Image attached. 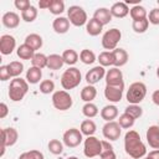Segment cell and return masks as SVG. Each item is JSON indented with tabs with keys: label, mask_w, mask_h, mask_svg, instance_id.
I'll use <instances>...</instances> for the list:
<instances>
[{
	"label": "cell",
	"mask_w": 159,
	"mask_h": 159,
	"mask_svg": "<svg viewBox=\"0 0 159 159\" xmlns=\"http://www.w3.org/2000/svg\"><path fill=\"white\" fill-rule=\"evenodd\" d=\"M144 159H150V158H148V157H147V158H144Z\"/></svg>",
	"instance_id": "6f0895ef"
},
{
	"label": "cell",
	"mask_w": 159,
	"mask_h": 159,
	"mask_svg": "<svg viewBox=\"0 0 159 159\" xmlns=\"http://www.w3.org/2000/svg\"><path fill=\"white\" fill-rule=\"evenodd\" d=\"M31 63L34 67H37V68H45L47 67V56L41 53V52H36L31 60Z\"/></svg>",
	"instance_id": "e575fe53"
},
{
	"label": "cell",
	"mask_w": 159,
	"mask_h": 159,
	"mask_svg": "<svg viewBox=\"0 0 159 159\" xmlns=\"http://www.w3.org/2000/svg\"><path fill=\"white\" fill-rule=\"evenodd\" d=\"M101 153H102V140H99L94 135L87 137L83 142V154L87 158H94V157H99Z\"/></svg>",
	"instance_id": "52a82bcc"
},
{
	"label": "cell",
	"mask_w": 159,
	"mask_h": 159,
	"mask_svg": "<svg viewBox=\"0 0 159 159\" xmlns=\"http://www.w3.org/2000/svg\"><path fill=\"white\" fill-rule=\"evenodd\" d=\"M114 57V67H122L128 62V53L123 48H116L112 51Z\"/></svg>",
	"instance_id": "603a6c76"
},
{
	"label": "cell",
	"mask_w": 159,
	"mask_h": 159,
	"mask_svg": "<svg viewBox=\"0 0 159 159\" xmlns=\"http://www.w3.org/2000/svg\"><path fill=\"white\" fill-rule=\"evenodd\" d=\"M82 81L81 71L77 67H68L61 76V86L65 91L76 88Z\"/></svg>",
	"instance_id": "3957f363"
},
{
	"label": "cell",
	"mask_w": 159,
	"mask_h": 159,
	"mask_svg": "<svg viewBox=\"0 0 159 159\" xmlns=\"http://www.w3.org/2000/svg\"><path fill=\"white\" fill-rule=\"evenodd\" d=\"M147 142L153 149H159V125H150L145 133Z\"/></svg>",
	"instance_id": "2e32d148"
},
{
	"label": "cell",
	"mask_w": 159,
	"mask_h": 159,
	"mask_svg": "<svg viewBox=\"0 0 159 159\" xmlns=\"http://www.w3.org/2000/svg\"><path fill=\"white\" fill-rule=\"evenodd\" d=\"M7 70H9V72H10V76L14 77V78H16V77H19V76L22 73V71H24V65H22V62H20V61H11V62L7 65Z\"/></svg>",
	"instance_id": "836d02e7"
},
{
	"label": "cell",
	"mask_w": 159,
	"mask_h": 159,
	"mask_svg": "<svg viewBox=\"0 0 159 159\" xmlns=\"http://www.w3.org/2000/svg\"><path fill=\"white\" fill-rule=\"evenodd\" d=\"M48 150L53 155H60L63 152V144L58 139H51L48 142Z\"/></svg>",
	"instance_id": "60d3db41"
},
{
	"label": "cell",
	"mask_w": 159,
	"mask_h": 159,
	"mask_svg": "<svg viewBox=\"0 0 159 159\" xmlns=\"http://www.w3.org/2000/svg\"><path fill=\"white\" fill-rule=\"evenodd\" d=\"M41 77H42V71H41V68H37V67L31 66V67L26 71V78H25V80H26L30 84H36V83L40 82Z\"/></svg>",
	"instance_id": "484cf974"
},
{
	"label": "cell",
	"mask_w": 159,
	"mask_h": 159,
	"mask_svg": "<svg viewBox=\"0 0 159 159\" xmlns=\"http://www.w3.org/2000/svg\"><path fill=\"white\" fill-rule=\"evenodd\" d=\"M157 2H158V5H159V0H158V1H157Z\"/></svg>",
	"instance_id": "680465c9"
},
{
	"label": "cell",
	"mask_w": 159,
	"mask_h": 159,
	"mask_svg": "<svg viewBox=\"0 0 159 159\" xmlns=\"http://www.w3.org/2000/svg\"><path fill=\"white\" fill-rule=\"evenodd\" d=\"M16 53H17V56H19L21 60H32V57H34V55H35L36 52H35L31 47H29L27 45L22 43V45H20V46L17 47Z\"/></svg>",
	"instance_id": "d6a6232c"
},
{
	"label": "cell",
	"mask_w": 159,
	"mask_h": 159,
	"mask_svg": "<svg viewBox=\"0 0 159 159\" xmlns=\"http://www.w3.org/2000/svg\"><path fill=\"white\" fill-rule=\"evenodd\" d=\"M112 14H111V11H109V9H107V7H98L96 11H94V14H93V19H96L98 22H101L103 26L104 25H107V24H109L111 21H112Z\"/></svg>",
	"instance_id": "ffe728a7"
},
{
	"label": "cell",
	"mask_w": 159,
	"mask_h": 159,
	"mask_svg": "<svg viewBox=\"0 0 159 159\" xmlns=\"http://www.w3.org/2000/svg\"><path fill=\"white\" fill-rule=\"evenodd\" d=\"M52 0H40L39 1V7L40 9H50Z\"/></svg>",
	"instance_id": "f907efd6"
},
{
	"label": "cell",
	"mask_w": 159,
	"mask_h": 159,
	"mask_svg": "<svg viewBox=\"0 0 159 159\" xmlns=\"http://www.w3.org/2000/svg\"><path fill=\"white\" fill-rule=\"evenodd\" d=\"M66 159H78V158L75 157V155H72V157H68V158H66Z\"/></svg>",
	"instance_id": "11a10c76"
},
{
	"label": "cell",
	"mask_w": 159,
	"mask_h": 159,
	"mask_svg": "<svg viewBox=\"0 0 159 159\" xmlns=\"http://www.w3.org/2000/svg\"><path fill=\"white\" fill-rule=\"evenodd\" d=\"M147 96V86L143 82H133L127 89L125 98L129 104H139Z\"/></svg>",
	"instance_id": "277c9868"
},
{
	"label": "cell",
	"mask_w": 159,
	"mask_h": 159,
	"mask_svg": "<svg viewBox=\"0 0 159 159\" xmlns=\"http://www.w3.org/2000/svg\"><path fill=\"white\" fill-rule=\"evenodd\" d=\"M80 130L83 135H87V137H91L96 133L97 130V125L96 123L92 120V119H84L82 123H81V127H80Z\"/></svg>",
	"instance_id": "f1b7e54d"
},
{
	"label": "cell",
	"mask_w": 159,
	"mask_h": 159,
	"mask_svg": "<svg viewBox=\"0 0 159 159\" xmlns=\"http://www.w3.org/2000/svg\"><path fill=\"white\" fill-rule=\"evenodd\" d=\"M123 73L118 67H112L106 72V84L108 86H118L123 84Z\"/></svg>",
	"instance_id": "9a60e30c"
},
{
	"label": "cell",
	"mask_w": 159,
	"mask_h": 159,
	"mask_svg": "<svg viewBox=\"0 0 159 159\" xmlns=\"http://www.w3.org/2000/svg\"><path fill=\"white\" fill-rule=\"evenodd\" d=\"M152 101L154 104L159 106V89H155L153 93H152Z\"/></svg>",
	"instance_id": "816d5d0a"
},
{
	"label": "cell",
	"mask_w": 159,
	"mask_h": 159,
	"mask_svg": "<svg viewBox=\"0 0 159 159\" xmlns=\"http://www.w3.org/2000/svg\"><path fill=\"white\" fill-rule=\"evenodd\" d=\"M122 39V32L120 30L113 27V29H109L107 30L103 36H102V46L104 50H108V51H113L117 48V45L118 42L120 41Z\"/></svg>",
	"instance_id": "ba28073f"
},
{
	"label": "cell",
	"mask_w": 159,
	"mask_h": 159,
	"mask_svg": "<svg viewBox=\"0 0 159 159\" xmlns=\"http://www.w3.org/2000/svg\"><path fill=\"white\" fill-rule=\"evenodd\" d=\"M148 26H149V21H148V17L147 19H142V20H135L132 22V29L134 32L137 34H143L148 30Z\"/></svg>",
	"instance_id": "d590c367"
},
{
	"label": "cell",
	"mask_w": 159,
	"mask_h": 159,
	"mask_svg": "<svg viewBox=\"0 0 159 159\" xmlns=\"http://www.w3.org/2000/svg\"><path fill=\"white\" fill-rule=\"evenodd\" d=\"M124 112L128 113L129 116H132L134 119L142 117V114H143V109H142V107L139 104H129L128 107H125Z\"/></svg>",
	"instance_id": "7bdbcfd3"
},
{
	"label": "cell",
	"mask_w": 159,
	"mask_h": 159,
	"mask_svg": "<svg viewBox=\"0 0 159 159\" xmlns=\"http://www.w3.org/2000/svg\"><path fill=\"white\" fill-rule=\"evenodd\" d=\"M97 96V89L92 84H87L81 89V99L86 103L92 102Z\"/></svg>",
	"instance_id": "4316f807"
},
{
	"label": "cell",
	"mask_w": 159,
	"mask_h": 159,
	"mask_svg": "<svg viewBox=\"0 0 159 159\" xmlns=\"http://www.w3.org/2000/svg\"><path fill=\"white\" fill-rule=\"evenodd\" d=\"M101 117L106 122H112L118 117V108L114 104H107L101 109Z\"/></svg>",
	"instance_id": "44dd1931"
},
{
	"label": "cell",
	"mask_w": 159,
	"mask_h": 159,
	"mask_svg": "<svg viewBox=\"0 0 159 159\" xmlns=\"http://www.w3.org/2000/svg\"><path fill=\"white\" fill-rule=\"evenodd\" d=\"M125 4H127V5L133 4V6H135V5H140V0H127Z\"/></svg>",
	"instance_id": "db71d44e"
},
{
	"label": "cell",
	"mask_w": 159,
	"mask_h": 159,
	"mask_svg": "<svg viewBox=\"0 0 159 159\" xmlns=\"http://www.w3.org/2000/svg\"><path fill=\"white\" fill-rule=\"evenodd\" d=\"M147 157L150 159H159V149H154V150L149 152V154Z\"/></svg>",
	"instance_id": "f5cc1de1"
},
{
	"label": "cell",
	"mask_w": 159,
	"mask_h": 159,
	"mask_svg": "<svg viewBox=\"0 0 159 159\" xmlns=\"http://www.w3.org/2000/svg\"><path fill=\"white\" fill-rule=\"evenodd\" d=\"M80 60L84 63V65H92L94 61H96V55L92 50H88V48H83L81 52H80Z\"/></svg>",
	"instance_id": "8d00e7d4"
},
{
	"label": "cell",
	"mask_w": 159,
	"mask_h": 159,
	"mask_svg": "<svg viewBox=\"0 0 159 159\" xmlns=\"http://www.w3.org/2000/svg\"><path fill=\"white\" fill-rule=\"evenodd\" d=\"M19 139V133L15 128L9 127L1 130V147H11Z\"/></svg>",
	"instance_id": "7c38bea8"
},
{
	"label": "cell",
	"mask_w": 159,
	"mask_h": 159,
	"mask_svg": "<svg viewBox=\"0 0 159 159\" xmlns=\"http://www.w3.org/2000/svg\"><path fill=\"white\" fill-rule=\"evenodd\" d=\"M82 135L83 134L81 133L80 129H77V128H70V129H67L63 133V137H62L63 144L66 147H68V148H76L83 140V137Z\"/></svg>",
	"instance_id": "9c48e42d"
},
{
	"label": "cell",
	"mask_w": 159,
	"mask_h": 159,
	"mask_svg": "<svg viewBox=\"0 0 159 159\" xmlns=\"http://www.w3.org/2000/svg\"><path fill=\"white\" fill-rule=\"evenodd\" d=\"M48 10L53 15H61L65 11V2L62 0H52Z\"/></svg>",
	"instance_id": "b9f144b4"
},
{
	"label": "cell",
	"mask_w": 159,
	"mask_h": 159,
	"mask_svg": "<svg viewBox=\"0 0 159 159\" xmlns=\"http://www.w3.org/2000/svg\"><path fill=\"white\" fill-rule=\"evenodd\" d=\"M55 89V82L52 80H43L40 83V92L43 94H50Z\"/></svg>",
	"instance_id": "ee69618b"
},
{
	"label": "cell",
	"mask_w": 159,
	"mask_h": 159,
	"mask_svg": "<svg viewBox=\"0 0 159 159\" xmlns=\"http://www.w3.org/2000/svg\"><path fill=\"white\" fill-rule=\"evenodd\" d=\"M10 78H11V76H10L9 70H7V65L0 66V80L1 81H7Z\"/></svg>",
	"instance_id": "c3c4849f"
},
{
	"label": "cell",
	"mask_w": 159,
	"mask_h": 159,
	"mask_svg": "<svg viewBox=\"0 0 159 159\" xmlns=\"http://www.w3.org/2000/svg\"><path fill=\"white\" fill-rule=\"evenodd\" d=\"M62 58H63V62L68 66H73L77 61H78V53L73 50V48H67L62 52Z\"/></svg>",
	"instance_id": "4dcf8cb0"
},
{
	"label": "cell",
	"mask_w": 159,
	"mask_h": 159,
	"mask_svg": "<svg viewBox=\"0 0 159 159\" xmlns=\"http://www.w3.org/2000/svg\"><path fill=\"white\" fill-rule=\"evenodd\" d=\"M29 92V82L21 77L12 78L9 86V98L12 102H20Z\"/></svg>",
	"instance_id": "7a4b0ae2"
},
{
	"label": "cell",
	"mask_w": 159,
	"mask_h": 159,
	"mask_svg": "<svg viewBox=\"0 0 159 159\" xmlns=\"http://www.w3.org/2000/svg\"><path fill=\"white\" fill-rule=\"evenodd\" d=\"M158 125H159V120H158Z\"/></svg>",
	"instance_id": "91938a15"
},
{
	"label": "cell",
	"mask_w": 159,
	"mask_h": 159,
	"mask_svg": "<svg viewBox=\"0 0 159 159\" xmlns=\"http://www.w3.org/2000/svg\"><path fill=\"white\" fill-rule=\"evenodd\" d=\"M120 133H122V128H120L119 123L116 122V120L107 122L103 125V128H102V134L108 140H117V139H119Z\"/></svg>",
	"instance_id": "30bf717a"
},
{
	"label": "cell",
	"mask_w": 159,
	"mask_h": 159,
	"mask_svg": "<svg viewBox=\"0 0 159 159\" xmlns=\"http://www.w3.org/2000/svg\"><path fill=\"white\" fill-rule=\"evenodd\" d=\"M103 77H106V70L103 66H94L93 68H91L87 73H86V82L87 84H92L94 86L96 83H98Z\"/></svg>",
	"instance_id": "4fadbf2b"
},
{
	"label": "cell",
	"mask_w": 159,
	"mask_h": 159,
	"mask_svg": "<svg viewBox=\"0 0 159 159\" xmlns=\"http://www.w3.org/2000/svg\"><path fill=\"white\" fill-rule=\"evenodd\" d=\"M63 65H65V62H63V58H62L61 55L52 53V55L47 56V68H48V70L57 71V70H60Z\"/></svg>",
	"instance_id": "d4e9b609"
},
{
	"label": "cell",
	"mask_w": 159,
	"mask_h": 159,
	"mask_svg": "<svg viewBox=\"0 0 159 159\" xmlns=\"http://www.w3.org/2000/svg\"><path fill=\"white\" fill-rule=\"evenodd\" d=\"M7 113H9V108H7L6 103L1 102V103H0V118H1V119L5 118V117L7 116Z\"/></svg>",
	"instance_id": "681fc988"
},
{
	"label": "cell",
	"mask_w": 159,
	"mask_h": 159,
	"mask_svg": "<svg viewBox=\"0 0 159 159\" xmlns=\"http://www.w3.org/2000/svg\"><path fill=\"white\" fill-rule=\"evenodd\" d=\"M123 91H124V83L118 84V86H108L106 84L104 87V97L112 103H118L120 102L123 97Z\"/></svg>",
	"instance_id": "8fae6325"
},
{
	"label": "cell",
	"mask_w": 159,
	"mask_h": 159,
	"mask_svg": "<svg viewBox=\"0 0 159 159\" xmlns=\"http://www.w3.org/2000/svg\"><path fill=\"white\" fill-rule=\"evenodd\" d=\"M67 19L70 20V22L73 26H83L88 22L87 19V12L83 10V7L78 6V5H72L68 7L67 10Z\"/></svg>",
	"instance_id": "8992f818"
},
{
	"label": "cell",
	"mask_w": 159,
	"mask_h": 159,
	"mask_svg": "<svg viewBox=\"0 0 159 159\" xmlns=\"http://www.w3.org/2000/svg\"><path fill=\"white\" fill-rule=\"evenodd\" d=\"M51 99H52V106L58 111H67L73 104L71 94L65 89H60V91L53 92Z\"/></svg>",
	"instance_id": "5b68a950"
},
{
	"label": "cell",
	"mask_w": 159,
	"mask_h": 159,
	"mask_svg": "<svg viewBox=\"0 0 159 159\" xmlns=\"http://www.w3.org/2000/svg\"><path fill=\"white\" fill-rule=\"evenodd\" d=\"M134 122H135V119L132 116H129L128 113H125V112L122 116H119V118H118V123H119L120 128H123V129L132 128L134 125Z\"/></svg>",
	"instance_id": "74e56055"
},
{
	"label": "cell",
	"mask_w": 159,
	"mask_h": 159,
	"mask_svg": "<svg viewBox=\"0 0 159 159\" xmlns=\"http://www.w3.org/2000/svg\"><path fill=\"white\" fill-rule=\"evenodd\" d=\"M82 113H83V116L87 117L88 119H89V118H93V117H96V116L98 114V107H97L94 103H92V102L86 103V104L82 107Z\"/></svg>",
	"instance_id": "f35d334b"
},
{
	"label": "cell",
	"mask_w": 159,
	"mask_h": 159,
	"mask_svg": "<svg viewBox=\"0 0 159 159\" xmlns=\"http://www.w3.org/2000/svg\"><path fill=\"white\" fill-rule=\"evenodd\" d=\"M129 15L130 17L133 19V21L135 20H142V19H147L148 17V12H147V9L142 5H135V6H132L129 9Z\"/></svg>",
	"instance_id": "83f0119b"
},
{
	"label": "cell",
	"mask_w": 159,
	"mask_h": 159,
	"mask_svg": "<svg viewBox=\"0 0 159 159\" xmlns=\"http://www.w3.org/2000/svg\"><path fill=\"white\" fill-rule=\"evenodd\" d=\"M19 159H45V157L40 150L32 149V150H29V152L20 154Z\"/></svg>",
	"instance_id": "f6af8a7d"
},
{
	"label": "cell",
	"mask_w": 159,
	"mask_h": 159,
	"mask_svg": "<svg viewBox=\"0 0 159 159\" xmlns=\"http://www.w3.org/2000/svg\"><path fill=\"white\" fill-rule=\"evenodd\" d=\"M70 20L65 16H58L52 21V29L56 34H66L70 30Z\"/></svg>",
	"instance_id": "e0dca14e"
},
{
	"label": "cell",
	"mask_w": 159,
	"mask_h": 159,
	"mask_svg": "<svg viewBox=\"0 0 159 159\" xmlns=\"http://www.w3.org/2000/svg\"><path fill=\"white\" fill-rule=\"evenodd\" d=\"M98 62L103 67L114 66V57H113L112 51H103V52H101L98 55Z\"/></svg>",
	"instance_id": "1f68e13d"
},
{
	"label": "cell",
	"mask_w": 159,
	"mask_h": 159,
	"mask_svg": "<svg viewBox=\"0 0 159 159\" xmlns=\"http://www.w3.org/2000/svg\"><path fill=\"white\" fill-rule=\"evenodd\" d=\"M109 11H111L112 16L118 17V19H123V17H125V16L129 14V7H128V5H127L125 2H123V1H117V2H114V4L111 6Z\"/></svg>",
	"instance_id": "ac0fdd59"
},
{
	"label": "cell",
	"mask_w": 159,
	"mask_h": 159,
	"mask_svg": "<svg viewBox=\"0 0 159 159\" xmlns=\"http://www.w3.org/2000/svg\"><path fill=\"white\" fill-rule=\"evenodd\" d=\"M157 77L159 78V66H158V68H157Z\"/></svg>",
	"instance_id": "9f6ffc18"
},
{
	"label": "cell",
	"mask_w": 159,
	"mask_h": 159,
	"mask_svg": "<svg viewBox=\"0 0 159 159\" xmlns=\"http://www.w3.org/2000/svg\"><path fill=\"white\" fill-rule=\"evenodd\" d=\"M103 30V25L98 22L96 19H89L88 22L86 24V31L89 36H98Z\"/></svg>",
	"instance_id": "cb8c5ba5"
},
{
	"label": "cell",
	"mask_w": 159,
	"mask_h": 159,
	"mask_svg": "<svg viewBox=\"0 0 159 159\" xmlns=\"http://www.w3.org/2000/svg\"><path fill=\"white\" fill-rule=\"evenodd\" d=\"M24 43L27 45L29 47H31L34 51H36V50H40L42 47L43 41H42V37L39 34H30V35H27L25 37V42Z\"/></svg>",
	"instance_id": "7402d4cb"
},
{
	"label": "cell",
	"mask_w": 159,
	"mask_h": 159,
	"mask_svg": "<svg viewBox=\"0 0 159 159\" xmlns=\"http://www.w3.org/2000/svg\"><path fill=\"white\" fill-rule=\"evenodd\" d=\"M16 47V40L11 35H2L0 37V52L2 55H11Z\"/></svg>",
	"instance_id": "5bb4252c"
},
{
	"label": "cell",
	"mask_w": 159,
	"mask_h": 159,
	"mask_svg": "<svg viewBox=\"0 0 159 159\" xmlns=\"http://www.w3.org/2000/svg\"><path fill=\"white\" fill-rule=\"evenodd\" d=\"M124 150L125 153L133 158L139 159L147 154V148L140 139V135L135 130H128L124 135Z\"/></svg>",
	"instance_id": "6da1fadb"
},
{
	"label": "cell",
	"mask_w": 159,
	"mask_h": 159,
	"mask_svg": "<svg viewBox=\"0 0 159 159\" xmlns=\"http://www.w3.org/2000/svg\"><path fill=\"white\" fill-rule=\"evenodd\" d=\"M14 5H15V7L17 10H21V12L25 11L26 9H29L31 6V4H30L29 0H15L14 1Z\"/></svg>",
	"instance_id": "7dc6e473"
},
{
	"label": "cell",
	"mask_w": 159,
	"mask_h": 159,
	"mask_svg": "<svg viewBox=\"0 0 159 159\" xmlns=\"http://www.w3.org/2000/svg\"><path fill=\"white\" fill-rule=\"evenodd\" d=\"M99 158L101 159H117L114 149L109 142L102 140V153H101Z\"/></svg>",
	"instance_id": "f546056e"
},
{
	"label": "cell",
	"mask_w": 159,
	"mask_h": 159,
	"mask_svg": "<svg viewBox=\"0 0 159 159\" xmlns=\"http://www.w3.org/2000/svg\"><path fill=\"white\" fill-rule=\"evenodd\" d=\"M1 22L7 29H15L20 24V16L16 12H14V11H7V12H5L2 15Z\"/></svg>",
	"instance_id": "d6986e66"
},
{
	"label": "cell",
	"mask_w": 159,
	"mask_h": 159,
	"mask_svg": "<svg viewBox=\"0 0 159 159\" xmlns=\"http://www.w3.org/2000/svg\"><path fill=\"white\" fill-rule=\"evenodd\" d=\"M148 21L152 25H159V7H154L150 10L148 15Z\"/></svg>",
	"instance_id": "bcb514c9"
},
{
	"label": "cell",
	"mask_w": 159,
	"mask_h": 159,
	"mask_svg": "<svg viewBox=\"0 0 159 159\" xmlns=\"http://www.w3.org/2000/svg\"><path fill=\"white\" fill-rule=\"evenodd\" d=\"M36 17H37V9L32 5L29 9H26L25 11L21 12V19L25 22H32V21H35Z\"/></svg>",
	"instance_id": "ab89813d"
}]
</instances>
